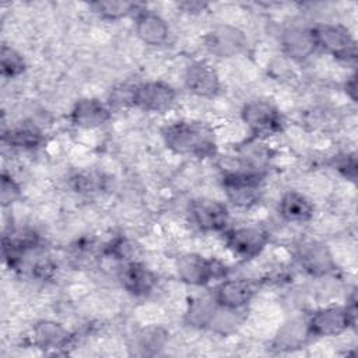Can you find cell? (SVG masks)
I'll use <instances>...</instances> for the list:
<instances>
[{"label":"cell","mask_w":358,"mask_h":358,"mask_svg":"<svg viewBox=\"0 0 358 358\" xmlns=\"http://www.w3.org/2000/svg\"><path fill=\"white\" fill-rule=\"evenodd\" d=\"M71 333L55 320H39L32 327V343L43 351H57L71 343Z\"/></svg>","instance_id":"obj_18"},{"label":"cell","mask_w":358,"mask_h":358,"mask_svg":"<svg viewBox=\"0 0 358 358\" xmlns=\"http://www.w3.org/2000/svg\"><path fill=\"white\" fill-rule=\"evenodd\" d=\"M168 150L178 155L210 158L217 152L213 127L199 120H176L161 130Z\"/></svg>","instance_id":"obj_1"},{"label":"cell","mask_w":358,"mask_h":358,"mask_svg":"<svg viewBox=\"0 0 358 358\" xmlns=\"http://www.w3.org/2000/svg\"><path fill=\"white\" fill-rule=\"evenodd\" d=\"M134 29L141 42L150 46H162L169 38V25L159 14L141 8L136 15Z\"/></svg>","instance_id":"obj_17"},{"label":"cell","mask_w":358,"mask_h":358,"mask_svg":"<svg viewBox=\"0 0 358 358\" xmlns=\"http://www.w3.org/2000/svg\"><path fill=\"white\" fill-rule=\"evenodd\" d=\"M204 43L210 53L218 57H232L245 50L248 38L238 27L221 24L206 34Z\"/></svg>","instance_id":"obj_11"},{"label":"cell","mask_w":358,"mask_h":358,"mask_svg":"<svg viewBox=\"0 0 358 358\" xmlns=\"http://www.w3.org/2000/svg\"><path fill=\"white\" fill-rule=\"evenodd\" d=\"M176 90L159 80L144 81L131 87V106L150 113H165L176 103Z\"/></svg>","instance_id":"obj_7"},{"label":"cell","mask_w":358,"mask_h":358,"mask_svg":"<svg viewBox=\"0 0 358 358\" xmlns=\"http://www.w3.org/2000/svg\"><path fill=\"white\" fill-rule=\"evenodd\" d=\"M281 48L294 62L302 63L308 60L317 49L312 28L299 25L287 28L281 35Z\"/></svg>","instance_id":"obj_16"},{"label":"cell","mask_w":358,"mask_h":358,"mask_svg":"<svg viewBox=\"0 0 358 358\" xmlns=\"http://www.w3.org/2000/svg\"><path fill=\"white\" fill-rule=\"evenodd\" d=\"M112 109L96 98H81L76 101L70 112V120L80 129H98L109 122Z\"/></svg>","instance_id":"obj_15"},{"label":"cell","mask_w":358,"mask_h":358,"mask_svg":"<svg viewBox=\"0 0 358 358\" xmlns=\"http://www.w3.org/2000/svg\"><path fill=\"white\" fill-rule=\"evenodd\" d=\"M337 171L344 175L347 179L354 180L357 176V159L354 154H345L343 155L337 164H336Z\"/></svg>","instance_id":"obj_29"},{"label":"cell","mask_w":358,"mask_h":358,"mask_svg":"<svg viewBox=\"0 0 358 358\" xmlns=\"http://www.w3.org/2000/svg\"><path fill=\"white\" fill-rule=\"evenodd\" d=\"M345 92L352 102H357V76L352 74L345 83Z\"/></svg>","instance_id":"obj_32"},{"label":"cell","mask_w":358,"mask_h":358,"mask_svg":"<svg viewBox=\"0 0 358 358\" xmlns=\"http://www.w3.org/2000/svg\"><path fill=\"white\" fill-rule=\"evenodd\" d=\"M260 285L250 278L222 280L213 291V299L220 308L243 310L256 296Z\"/></svg>","instance_id":"obj_10"},{"label":"cell","mask_w":358,"mask_h":358,"mask_svg":"<svg viewBox=\"0 0 358 358\" xmlns=\"http://www.w3.org/2000/svg\"><path fill=\"white\" fill-rule=\"evenodd\" d=\"M217 303L213 296L210 298H196L189 303V308L185 313V322L190 327L196 329H208L214 317Z\"/></svg>","instance_id":"obj_21"},{"label":"cell","mask_w":358,"mask_h":358,"mask_svg":"<svg viewBox=\"0 0 358 358\" xmlns=\"http://www.w3.org/2000/svg\"><path fill=\"white\" fill-rule=\"evenodd\" d=\"M241 117L255 138H267L278 134L284 129V119L280 110L266 99L246 102L241 109Z\"/></svg>","instance_id":"obj_4"},{"label":"cell","mask_w":358,"mask_h":358,"mask_svg":"<svg viewBox=\"0 0 358 358\" xmlns=\"http://www.w3.org/2000/svg\"><path fill=\"white\" fill-rule=\"evenodd\" d=\"M71 185H73L74 190L80 192V193H92L99 186V183L94 175L84 173V172L74 175L71 178Z\"/></svg>","instance_id":"obj_28"},{"label":"cell","mask_w":358,"mask_h":358,"mask_svg":"<svg viewBox=\"0 0 358 358\" xmlns=\"http://www.w3.org/2000/svg\"><path fill=\"white\" fill-rule=\"evenodd\" d=\"M316 48L324 50L340 62H354L357 57V42L347 27L324 22L312 27Z\"/></svg>","instance_id":"obj_3"},{"label":"cell","mask_w":358,"mask_h":358,"mask_svg":"<svg viewBox=\"0 0 358 358\" xmlns=\"http://www.w3.org/2000/svg\"><path fill=\"white\" fill-rule=\"evenodd\" d=\"M141 4L123 0H106V1H94L91 8L102 20L116 21L126 18L129 15H136L141 8Z\"/></svg>","instance_id":"obj_22"},{"label":"cell","mask_w":358,"mask_h":358,"mask_svg":"<svg viewBox=\"0 0 358 358\" xmlns=\"http://www.w3.org/2000/svg\"><path fill=\"white\" fill-rule=\"evenodd\" d=\"M263 176L260 172L250 171H225L222 175V187L227 199L236 207H252L262 196Z\"/></svg>","instance_id":"obj_6"},{"label":"cell","mask_w":358,"mask_h":358,"mask_svg":"<svg viewBox=\"0 0 358 358\" xmlns=\"http://www.w3.org/2000/svg\"><path fill=\"white\" fill-rule=\"evenodd\" d=\"M106 252L109 255H112L113 259L129 262V260H133L131 255L134 252V246H131L127 239L119 238V239L110 242V245L106 248Z\"/></svg>","instance_id":"obj_27"},{"label":"cell","mask_w":358,"mask_h":358,"mask_svg":"<svg viewBox=\"0 0 358 358\" xmlns=\"http://www.w3.org/2000/svg\"><path fill=\"white\" fill-rule=\"evenodd\" d=\"M119 281L126 292L133 296H148L157 287L158 278L152 270L137 260L124 262L119 270Z\"/></svg>","instance_id":"obj_13"},{"label":"cell","mask_w":358,"mask_h":358,"mask_svg":"<svg viewBox=\"0 0 358 358\" xmlns=\"http://www.w3.org/2000/svg\"><path fill=\"white\" fill-rule=\"evenodd\" d=\"M168 334L161 327H147L143 329L137 336V348L143 355H154L158 354L161 348H164L166 343Z\"/></svg>","instance_id":"obj_25"},{"label":"cell","mask_w":358,"mask_h":358,"mask_svg":"<svg viewBox=\"0 0 358 358\" xmlns=\"http://www.w3.org/2000/svg\"><path fill=\"white\" fill-rule=\"evenodd\" d=\"M298 260L301 267L310 275L320 277L336 268V262L326 243L308 239L298 246Z\"/></svg>","instance_id":"obj_14"},{"label":"cell","mask_w":358,"mask_h":358,"mask_svg":"<svg viewBox=\"0 0 358 358\" xmlns=\"http://www.w3.org/2000/svg\"><path fill=\"white\" fill-rule=\"evenodd\" d=\"M183 83L189 92L203 98L215 96L221 90L220 76L207 60L192 62L185 70Z\"/></svg>","instance_id":"obj_12"},{"label":"cell","mask_w":358,"mask_h":358,"mask_svg":"<svg viewBox=\"0 0 358 358\" xmlns=\"http://www.w3.org/2000/svg\"><path fill=\"white\" fill-rule=\"evenodd\" d=\"M55 271V266L50 260H38L34 267H32V274L41 280H45V278H49Z\"/></svg>","instance_id":"obj_30"},{"label":"cell","mask_w":358,"mask_h":358,"mask_svg":"<svg viewBox=\"0 0 358 358\" xmlns=\"http://www.w3.org/2000/svg\"><path fill=\"white\" fill-rule=\"evenodd\" d=\"M192 222L203 232H225L229 222L228 207L210 197H197L189 203Z\"/></svg>","instance_id":"obj_9"},{"label":"cell","mask_w":358,"mask_h":358,"mask_svg":"<svg viewBox=\"0 0 358 358\" xmlns=\"http://www.w3.org/2000/svg\"><path fill=\"white\" fill-rule=\"evenodd\" d=\"M310 337L306 329V320L299 322V320H294L291 323H287L275 336L274 340V345L278 350H291V348H296L301 344H303V341Z\"/></svg>","instance_id":"obj_23"},{"label":"cell","mask_w":358,"mask_h":358,"mask_svg":"<svg viewBox=\"0 0 358 358\" xmlns=\"http://www.w3.org/2000/svg\"><path fill=\"white\" fill-rule=\"evenodd\" d=\"M43 140V133L29 123H22L3 131V143L15 150H36L42 145Z\"/></svg>","instance_id":"obj_20"},{"label":"cell","mask_w":358,"mask_h":358,"mask_svg":"<svg viewBox=\"0 0 358 358\" xmlns=\"http://www.w3.org/2000/svg\"><path fill=\"white\" fill-rule=\"evenodd\" d=\"M175 267L178 277L183 282L194 287L208 285L211 281L222 278L227 274V267L221 262L194 252L180 255Z\"/></svg>","instance_id":"obj_5"},{"label":"cell","mask_w":358,"mask_h":358,"mask_svg":"<svg viewBox=\"0 0 358 358\" xmlns=\"http://www.w3.org/2000/svg\"><path fill=\"white\" fill-rule=\"evenodd\" d=\"M183 11L189 13V14H197L200 11H203L207 7V3H201V1H183L180 4H178Z\"/></svg>","instance_id":"obj_31"},{"label":"cell","mask_w":358,"mask_h":358,"mask_svg":"<svg viewBox=\"0 0 358 358\" xmlns=\"http://www.w3.org/2000/svg\"><path fill=\"white\" fill-rule=\"evenodd\" d=\"M315 213L313 203L301 192H285L278 203V214L287 222H308Z\"/></svg>","instance_id":"obj_19"},{"label":"cell","mask_w":358,"mask_h":358,"mask_svg":"<svg viewBox=\"0 0 358 358\" xmlns=\"http://www.w3.org/2000/svg\"><path fill=\"white\" fill-rule=\"evenodd\" d=\"M0 69L4 78H15L25 71L27 63L18 50L3 43L0 50Z\"/></svg>","instance_id":"obj_24"},{"label":"cell","mask_w":358,"mask_h":358,"mask_svg":"<svg viewBox=\"0 0 358 358\" xmlns=\"http://www.w3.org/2000/svg\"><path fill=\"white\" fill-rule=\"evenodd\" d=\"M268 241V232L256 225H242L225 231L227 248L242 260L257 257L266 249Z\"/></svg>","instance_id":"obj_8"},{"label":"cell","mask_w":358,"mask_h":358,"mask_svg":"<svg viewBox=\"0 0 358 358\" xmlns=\"http://www.w3.org/2000/svg\"><path fill=\"white\" fill-rule=\"evenodd\" d=\"M21 196L20 185L15 182V179L11 176V173H7L6 171L1 172V185H0V201L3 207L11 206L14 201L18 200Z\"/></svg>","instance_id":"obj_26"},{"label":"cell","mask_w":358,"mask_h":358,"mask_svg":"<svg viewBox=\"0 0 358 358\" xmlns=\"http://www.w3.org/2000/svg\"><path fill=\"white\" fill-rule=\"evenodd\" d=\"M355 302L347 306H326L315 310L306 319L310 337H334L347 331L355 323Z\"/></svg>","instance_id":"obj_2"}]
</instances>
